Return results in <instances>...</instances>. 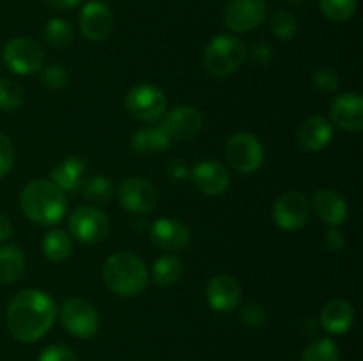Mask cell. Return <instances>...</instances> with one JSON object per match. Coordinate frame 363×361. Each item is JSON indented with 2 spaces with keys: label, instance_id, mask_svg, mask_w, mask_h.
<instances>
[{
  "label": "cell",
  "instance_id": "obj_6",
  "mask_svg": "<svg viewBox=\"0 0 363 361\" xmlns=\"http://www.w3.org/2000/svg\"><path fill=\"white\" fill-rule=\"evenodd\" d=\"M225 156L236 172L252 173L257 172L264 163V147L254 134L236 133L227 142Z\"/></svg>",
  "mask_w": 363,
  "mask_h": 361
},
{
  "label": "cell",
  "instance_id": "obj_21",
  "mask_svg": "<svg viewBox=\"0 0 363 361\" xmlns=\"http://www.w3.org/2000/svg\"><path fill=\"white\" fill-rule=\"evenodd\" d=\"M354 324V308L344 299H333L323 308L321 326L330 335H344Z\"/></svg>",
  "mask_w": 363,
  "mask_h": 361
},
{
  "label": "cell",
  "instance_id": "obj_7",
  "mask_svg": "<svg viewBox=\"0 0 363 361\" xmlns=\"http://www.w3.org/2000/svg\"><path fill=\"white\" fill-rule=\"evenodd\" d=\"M60 322L77 338H91L99 329V315L84 297H71L60 308Z\"/></svg>",
  "mask_w": 363,
  "mask_h": 361
},
{
  "label": "cell",
  "instance_id": "obj_17",
  "mask_svg": "<svg viewBox=\"0 0 363 361\" xmlns=\"http://www.w3.org/2000/svg\"><path fill=\"white\" fill-rule=\"evenodd\" d=\"M80 30L89 41H103L112 32L113 16L103 2H89L80 11Z\"/></svg>",
  "mask_w": 363,
  "mask_h": 361
},
{
  "label": "cell",
  "instance_id": "obj_20",
  "mask_svg": "<svg viewBox=\"0 0 363 361\" xmlns=\"http://www.w3.org/2000/svg\"><path fill=\"white\" fill-rule=\"evenodd\" d=\"M314 211L326 225L339 227L347 218V204L337 191L319 190L314 195Z\"/></svg>",
  "mask_w": 363,
  "mask_h": 361
},
{
  "label": "cell",
  "instance_id": "obj_33",
  "mask_svg": "<svg viewBox=\"0 0 363 361\" xmlns=\"http://www.w3.org/2000/svg\"><path fill=\"white\" fill-rule=\"evenodd\" d=\"M312 84L321 92H335L339 88V74L328 66H319L312 74Z\"/></svg>",
  "mask_w": 363,
  "mask_h": 361
},
{
  "label": "cell",
  "instance_id": "obj_40",
  "mask_svg": "<svg viewBox=\"0 0 363 361\" xmlns=\"http://www.w3.org/2000/svg\"><path fill=\"white\" fill-rule=\"evenodd\" d=\"M11 234H13V225H11V222L6 218V216L0 214V243L9 239Z\"/></svg>",
  "mask_w": 363,
  "mask_h": 361
},
{
  "label": "cell",
  "instance_id": "obj_9",
  "mask_svg": "<svg viewBox=\"0 0 363 361\" xmlns=\"http://www.w3.org/2000/svg\"><path fill=\"white\" fill-rule=\"evenodd\" d=\"M69 232L74 239L85 244H96L105 239L110 232L108 216L99 209L84 205L71 212Z\"/></svg>",
  "mask_w": 363,
  "mask_h": 361
},
{
  "label": "cell",
  "instance_id": "obj_41",
  "mask_svg": "<svg viewBox=\"0 0 363 361\" xmlns=\"http://www.w3.org/2000/svg\"><path fill=\"white\" fill-rule=\"evenodd\" d=\"M82 0H46V4H50L55 9H73Z\"/></svg>",
  "mask_w": 363,
  "mask_h": 361
},
{
  "label": "cell",
  "instance_id": "obj_23",
  "mask_svg": "<svg viewBox=\"0 0 363 361\" xmlns=\"http://www.w3.org/2000/svg\"><path fill=\"white\" fill-rule=\"evenodd\" d=\"M170 137L165 133L162 126H151L138 130L137 133L131 137V149L135 154L147 156V154H158V152L165 151L170 147Z\"/></svg>",
  "mask_w": 363,
  "mask_h": 361
},
{
  "label": "cell",
  "instance_id": "obj_18",
  "mask_svg": "<svg viewBox=\"0 0 363 361\" xmlns=\"http://www.w3.org/2000/svg\"><path fill=\"white\" fill-rule=\"evenodd\" d=\"M151 241L165 251H179L190 243V230L179 219L160 218L151 227Z\"/></svg>",
  "mask_w": 363,
  "mask_h": 361
},
{
  "label": "cell",
  "instance_id": "obj_12",
  "mask_svg": "<svg viewBox=\"0 0 363 361\" xmlns=\"http://www.w3.org/2000/svg\"><path fill=\"white\" fill-rule=\"evenodd\" d=\"M268 14L264 0H229L223 9V21L234 32H248L259 27Z\"/></svg>",
  "mask_w": 363,
  "mask_h": 361
},
{
  "label": "cell",
  "instance_id": "obj_34",
  "mask_svg": "<svg viewBox=\"0 0 363 361\" xmlns=\"http://www.w3.org/2000/svg\"><path fill=\"white\" fill-rule=\"evenodd\" d=\"M41 80L48 88H62L67 84V71L60 64H50L43 69Z\"/></svg>",
  "mask_w": 363,
  "mask_h": 361
},
{
  "label": "cell",
  "instance_id": "obj_16",
  "mask_svg": "<svg viewBox=\"0 0 363 361\" xmlns=\"http://www.w3.org/2000/svg\"><path fill=\"white\" fill-rule=\"evenodd\" d=\"M330 117L333 124L346 131L363 130V99L357 92H344L330 103Z\"/></svg>",
  "mask_w": 363,
  "mask_h": 361
},
{
  "label": "cell",
  "instance_id": "obj_2",
  "mask_svg": "<svg viewBox=\"0 0 363 361\" xmlns=\"http://www.w3.org/2000/svg\"><path fill=\"white\" fill-rule=\"evenodd\" d=\"M23 214L39 225H53L66 214V193L52 180H30L20 195Z\"/></svg>",
  "mask_w": 363,
  "mask_h": 361
},
{
  "label": "cell",
  "instance_id": "obj_25",
  "mask_svg": "<svg viewBox=\"0 0 363 361\" xmlns=\"http://www.w3.org/2000/svg\"><path fill=\"white\" fill-rule=\"evenodd\" d=\"M183 276V262L174 255H163L152 265V282L160 287H170Z\"/></svg>",
  "mask_w": 363,
  "mask_h": 361
},
{
  "label": "cell",
  "instance_id": "obj_13",
  "mask_svg": "<svg viewBox=\"0 0 363 361\" xmlns=\"http://www.w3.org/2000/svg\"><path fill=\"white\" fill-rule=\"evenodd\" d=\"M204 117L194 106H176L167 113L162 127L170 140H190L202 130Z\"/></svg>",
  "mask_w": 363,
  "mask_h": 361
},
{
  "label": "cell",
  "instance_id": "obj_5",
  "mask_svg": "<svg viewBox=\"0 0 363 361\" xmlns=\"http://www.w3.org/2000/svg\"><path fill=\"white\" fill-rule=\"evenodd\" d=\"M4 64L14 74H34L45 62V50L30 38H14L4 48Z\"/></svg>",
  "mask_w": 363,
  "mask_h": 361
},
{
  "label": "cell",
  "instance_id": "obj_28",
  "mask_svg": "<svg viewBox=\"0 0 363 361\" xmlns=\"http://www.w3.org/2000/svg\"><path fill=\"white\" fill-rule=\"evenodd\" d=\"M82 193L87 202L94 205H103L113 197V186L110 179L103 176H94L82 184Z\"/></svg>",
  "mask_w": 363,
  "mask_h": 361
},
{
  "label": "cell",
  "instance_id": "obj_32",
  "mask_svg": "<svg viewBox=\"0 0 363 361\" xmlns=\"http://www.w3.org/2000/svg\"><path fill=\"white\" fill-rule=\"evenodd\" d=\"M269 27H272V32L277 38L282 39V41H289V39H293L296 35L298 21L289 11H277L273 14Z\"/></svg>",
  "mask_w": 363,
  "mask_h": 361
},
{
  "label": "cell",
  "instance_id": "obj_11",
  "mask_svg": "<svg viewBox=\"0 0 363 361\" xmlns=\"http://www.w3.org/2000/svg\"><path fill=\"white\" fill-rule=\"evenodd\" d=\"M121 205L130 212L145 214L158 204V190L142 177H128L121 183L117 191Z\"/></svg>",
  "mask_w": 363,
  "mask_h": 361
},
{
  "label": "cell",
  "instance_id": "obj_22",
  "mask_svg": "<svg viewBox=\"0 0 363 361\" xmlns=\"http://www.w3.org/2000/svg\"><path fill=\"white\" fill-rule=\"evenodd\" d=\"M50 177H52V183L57 184L64 193L66 191H77L84 184L85 161L82 158H77V156L66 158L59 165L53 166Z\"/></svg>",
  "mask_w": 363,
  "mask_h": 361
},
{
  "label": "cell",
  "instance_id": "obj_42",
  "mask_svg": "<svg viewBox=\"0 0 363 361\" xmlns=\"http://www.w3.org/2000/svg\"><path fill=\"white\" fill-rule=\"evenodd\" d=\"M269 53H272V50L268 48V45H257V46H255V50H254L255 59H259V60H262V55H264V59L268 60Z\"/></svg>",
  "mask_w": 363,
  "mask_h": 361
},
{
  "label": "cell",
  "instance_id": "obj_26",
  "mask_svg": "<svg viewBox=\"0 0 363 361\" xmlns=\"http://www.w3.org/2000/svg\"><path fill=\"white\" fill-rule=\"evenodd\" d=\"M43 251H45L46 258L52 262H62L73 251V243H71L69 234H66L64 230L55 229L50 230L48 234L43 239Z\"/></svg>",
  "mask_w": 363,
  "mask_h": 361
},
{
  "label": "cell",
  "instance_id": "obj_24",
  "mask_svg": "<svg viewBox=\"0 0 363 361\" xmlns=\"http://www.w3.org/2000/svg\"><path fill=\"white\" fill-rule=\"evenodd\" d=\"M25 269V255L14 244L0 246V283H14Z\"/></svg>",
  "mask_w": 363,
  "mask_h": 361
},
{
  "label": "cell",
  "instance_id": "obj_38",
  "mask_svg": "<svg viewBox=\"0 0 363 361\" xmlns=\"http://www.w3.org/2000/svg\"><path fill=\"white\" fill-rule=\"evenodd\" d=\"M325 246L328 248L332 253H340L346 248V237L340 232L337 227H332L328 232L325 234Z\"/></svg>",
  "mask_w": 363,
  "mask_h": 361
},
{
  "label": "cell",
  "instance_id": "obj_3",
  "mask_svg": "<svg viewBox=\"0 0 363 361\" xmlns=\"http://www.w3.org/2000/svg\"><path fill=\"white\" fill-rule=\"evenodd\" d=\"M103 282L117 296L133 297L144 292L149 283V273L140 257L131 251H119L106 258Z\"/></svg>",
  "mask_w": 363,
  "mask_h": 361
},
{
  "label": "cell",
  "instance_id": "obj_1",
  "mask_svg": "<svg viewBox=\"0 0 363 361\" xmlns=\"http://www.w3.org/2000/svg\"><path fill=\"white\" fill-rule=\"evenodd\" d=\"M55 317V301L38 289L21 290L7 304V328L18 342H38L52 329Z\"/></svg>",
  "mask_w": 363,
  "mask_h": 361
},
{
  "label": "cell",
  "instance_id": "obj_4",
  "mask_svg": "<svg viewBox=\"0 0 363 361\" xmlns=\"http://www.w3.org/2000/svg\"><path fill=\"white\" fill-rule=\"evenodd\" d=\"M248 50L234 35H216L204 50V67L211 76L223 78L240 69L247 60Z\"/></svg>",
  "mask_w": 363,
  "mask_h": 361
},
{
  "label": "cell",
  "instance_id": "obj_31",
  "mask_svg": "<svg viewBox=\"0 0 363 361\" xmlns=\"http://www.w3.org/2000/svg\"><path fill=\"white\" fill-rule=\"evenodd\" d=\"M25 92L20 84L14 80L2 78L0 80V110L4 112H14L23 105Z\"/></svg>",
  "mask_w": 363,
  "mask_h": 361
},
{
  "label": "cell",
  "instance_id": "obj_14",
  "mask_svg": "<svg viewBox=\"0 0 363 361\" xmlns=\"http://www.w3.org/2000/svg\"><path fill=\"white\" fill-rule=\"evenodd\" d=\"M206 299L215 311L229 314L241 301V287L233 276L216 275L206 285Z\"/></svg>",
  "mask_w": 363,
  "mask_h": 361
},
{
  "label": "cell",
  "instance_id": "obj_39",
  "mask_svg": "<svg viewBox=\"0 0 363 361\" xmlns=\"http://www.w3.org/2000/svg\"><path fill=\"white\" fill-rule=\"evenodd\" d=\"M167 176L172 180H184L190 176V168H188L186 161L181 158L170 159L169 165H167Z\"/></svg>",
  "mask_w": 363,
  "mask_h": 361
},
{
  "label": "cell",
  "instance_id": "obj_35",
  "mask_svg": "<svg viewBox=\"0 0 363 361\" xmlns=\"http://www.w3.org/2000/svg\"><path fill=\"white\" fill-rule=\"evenodd\" d=\"M241 321L250 328H261L268 321V314L264 308L257 303H247L241 308Z\"/></svg>",
  "mask_w": 363,
  "mask_h": 361
},
{
  "label": "cell",
  "instance_id": "obj_10",
  "mask_svg": "<svg viewBox=\"0 0 363 361\" xmlns=\"http://www.w3.org/2000/svg\"><path fill=\"white\" fill-rule=\"evenodd\" d=\"M311 216V204L300 191H287L273 204V222L282 230L301 229Z\"/></svg>",
  "mask_w": 363,
  "mask_h": 361
},
{
  "label": "cell",
  "instance_id": "obj_8",
  "mask_svg": "<svg viewBox=\"0 0 363 361\" xmlns=\"http://www.w3.org/2000/svg\"><path fill=\"white\" fill-rule=\"evenodd\" d=\"M126 110L133 119L144 122L160 119L167 110L165 92L151 84L135 85L126 96Z\"/></svg>",
  "mask_w": 363,
  "mask_h": 361
},
{
  "label": "cell",
  "instance_id": "obj_19",
  "mask_svg": "<svg viewBox=\"0 0 363 361\" xmlns=\"http://www.w3.org/2000/svg\"><path fill=\"white\" fill-rule=\"evenodd\" d=\"M333 127L328 119L321 115L308 117L300 124L296 131V140L300 147L307 152L323 151L332 142Z\"/></svg>",
  "mask_w": 363,
  "mask_h": 361
},
{
  "label": "cell",
  "instance_id": "obj_15",
  "mask_svg": "<svg viewBox=\"0 0 363 361\" xmlns=\"http://www.w3.org/2000/svg\"><path fill=\"white\" fill-rule=\"evenodd\" d=\"M191 179L194 184L209 197H218L223 195L230 186V173L222 163L215 161V159H204L199 161L194 166L191 172Z\"/></svg>",
  "mask_w": 363,
  "mask_h": 361
},
{
  "label": "cell",
  "instance_id": "obj_27",
  "mask_svg": "<svg viewBox=\"0 0 363 361\" xmlns=\"http://www.w3.org/2000/svg\"><path fill=\"white\" fill-rule=\"evenodd\" d=\"M43 35H45L46 45L57 50L67 48V46H71V42L74 39L73 27L66 20H62V18H52L46 23Z\"/></svg>",
  "mask_w": 363,
  "mask_h": 361
},
{
  "label": "cell",
  "instance_id": "obj_29",
  "mask_svg": "<svg viewBox=\"0 0 363 361\" xmlns=\"http://www.w3.org/2000/svg\"><path fill=\"white\" fill-rule=\"evenodd\" d=\"M300 361H340V350L330 338H318L305 347Z\"/></svg>",
  "mask_w": 363,
  "mask_h": 361
},
{
  "label": "cell",
  "instance_id": "obj_37",
  "mask_svg": "<svg viewBox=\"0 0 363 361\" xmlns=\"http://www.w3.org/2000/svg\"><path fill=\"white\" fill-rule=\"evenodd\" d=\"M14 163V147L9 137L0 133V177L6 176Z\"/></svg>",
  "mask_w": 363,
  "mask_h": 361
},
{
  "label": "cell",
  "instance_id": "obj_36",
  "mask_svg": "<svg viewBox=\"0 0 363 361\" xmlns=\"http://www.w3.org/2000/svg\"><path fill=\"white\" fill-rule=\"evenodd\" d=\"M38 361H78L77 354L66 345H50L39 354V360Z\"/></svg>",
  "mask_w": 363,
  "mask_h": 361
},
{
  "label": "cell",
  "instance_id": "obj_30",
  "mask_svg": "<svg viewBox=\"0 0 363 361\" xmlns=\"http://www.w3.org/2000/svg\"><path fill=\"white\" fill-rule=\"evenodd\" d=\"M358 0H319V9L328 20L347 21L354 16Z\"/></svg>",
  "mask_w": 363,
  "mask_h": 361
}]
</instances>
